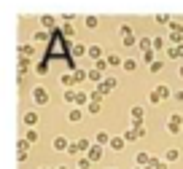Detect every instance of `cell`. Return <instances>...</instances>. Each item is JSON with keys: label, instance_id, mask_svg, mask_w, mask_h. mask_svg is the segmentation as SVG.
<instances>
[{"label": "cell", "instance_id": "2", "mask_svg": "<svg viewBox=\"0 0 183 169\" xmlns=\"http://www.w3.org/2000/svg\"><path fill=\"white\" fill-rule=\"evenodd\" d=\"M167 129H170V132H178V129H180V118H178V115H175V118H170Z\"/></svg>", "mask_w": 183, "mask_h": 169}, {"label": "cell", "instance_id": "1", "mask_svg": "<svg viewBox=\"0 0 183 169\" xmlns=\"http://www.w3.org/2000/svg\"><path fill=\"white\" fill-rule=\"evenodd\" d=\"M33 97H35V102H38V105H43V102L48 99V94L43 91V89H35V91H33Z\"/></svg>", "mask_w": 183, "mask_h": 169}, {"label": "cell", "instance_id": "3", "mask_svg": "<svg viewBox=\"0 0 183 169\" xmlns=\"http://www.w3.org/2000/svg\"><path fill=\"white\" fill-rule=\"evenodd\" d=\"M54 148H57V150L65 148V140H62V137H57V140H54Z\"/></svg>", "mask_w": 183, "mask_h": 169}]
</instances>
